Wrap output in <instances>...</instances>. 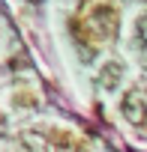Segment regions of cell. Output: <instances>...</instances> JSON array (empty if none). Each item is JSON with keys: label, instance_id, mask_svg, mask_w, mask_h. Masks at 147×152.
Masks as SVG:
<instances>
[{"label": "cell", "instance_id": "3957f363", "mask_svg": "<svg viewBox=\"0 0 147 152\" xmlns=\"http://www.w3.org/2000/svg\"><path fill=\"white\" fill-rule=\"evenodd\" d=\"M120 78H123V63H120V60L105 63L102 72H99V84H102L105 90H114V87L120 84Z\"/></svg>", "mask_w": 147, "mask_h": 152}, {"label": "cell", "instance_id": "277c9868", "mask_svg": "<svg viewBox=\"0 0 147 152\" xmlns=\"http://www.w3.org/2000/svg\"><path fill=\"white\" fill-rule=\"evenodd\" d=\"M135 36H138L141 45H147V15H141V18L135 21Z\"/></svg>", "mask_w": 147, "mask_h": 152}, {"label": "cell", "instance_id": "5b68a950", "mask_svg": "<svg viewBox=\"0 0 147 152\" xmlns=\"http://www.w3.org/2000/svg\"><path fill=\"white\" fill-rule=\"evenodd\" d=\"M30 3H39V0H30Z\"/></svg>", "mask_w": 147, "mask_h": 152}, {"label": "cell", "instance_id": "7a4b0ae2", "mask_svg": "<svg viewBox=\"0 0 147 152\" xmlns=\"http://www.w3.org/2000/svg\"><path fill=\"white\" fill-rule=\"evenodd\" d=\"M90 21L99 27V33H102L105 39H114V33H117V12H114V9L96 6V9L90 12Z\"/></svg>", "mask_w": 147, "mask_h": 152}, {"label": "cell", "instance_id": "6da1fadb", "mask_svg": "<svg viewBox=\"0 0 147 152\" xmlns=\"http://www.w3.org/2000/svg\"><path fill=\"white\" fill-rule=\"evenodd\" d=\"M123 116L132 122V125H138V128H147V102H144V96L141 93H126L123 96Z\"/></svg>", "mask_w": 147, "mask_h": 152}]
</instances>
